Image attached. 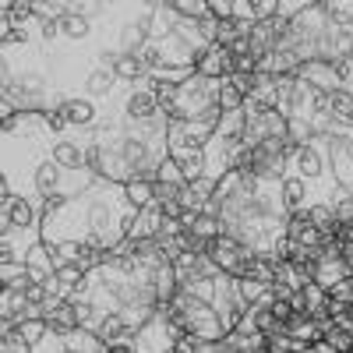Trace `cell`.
<instances>
[{"mask_svg": "<svg viewBox=\"0 0 353 353\" xmlns=\"http://www.w3.org/2000/svg\"><path fill=\"white\" fill-rule=\"evenodd\" d=\"M244 103H248V96L237 88V81L223 78L219 81V106H223V113H237V110H244Z\"/></svg>", "mask_w": 353, "mask_h": 353, "instance_id": "obj_8", "label": "cell"}, {"mask_svg": "<svg viewBox=\"0 0 353 353\" xmlns=\"http://www.w3.org/2000/svg\"><path fill=\"white\" fill-rule=\"evenodd\" d=\"M279 14V0H254V21H272Z\"/></svg>", "mask_w": 353, "mask_h": 353, "instance_id": "obj_15", "label": "cell"}, {"mask_svg": "<svg viewBox=\"0 0 353 353\" xmlns=\"http://www.w3.org/2000/svg\"><path fill=\"white\" fill-rule=\"evenodd\" d=\"M332 117L343 128H353V92L336 88V92H332Z\"/></svg>", "mask_w": 353, "mask_h": 353, "instance_id": "obj_10", "label": "cell"}, {"mask_svg": "<svg viewBox=\"0 0 353 353\" xmlns=\"http://www.w3.org/2000/svg\"><path fill=\"white\" fill-rule=\"evenodd\" d=\"M181 170H184V176H188V184L201 181V176H205V149L184 156V159H181Z\"/></svg>", "mask_w": 353, "mask_h": 353, "instance_id": "obj_13", "label": "cell"}, {"mask_svg": "<svg viewBox=\"0 0 353 353\" xmlns=\"http://www.w3.org/2000/svg\"><path fill=\"white\" fill-rule=\"evenodd\" d=\"M329 152H332L336 184L353 191V128H343L329 138Z\"/></svg>", "mask_w": 353, "mask_h": 353, "instance_id": "obj_1", "label": "cell"}, {"mask_svg": "<svg viewBox=\"0 0 353 353\" xmlns=\"http://www.w3.org/2000/svg\"><path fill=\"white\" fill-rule=\"evenodd\" d=\"M170 11L181 21L198 25L201 18H209V0H170Z\"/></svg>", "mask_w": 353, "mask_h": 353, "instance_id": "obj_7", "label": "cell"}, {"mask_svg": "<svg viewBox=\"0 0 353 353\" xmlns=\"http://www.w3.org/2000/svg\"><path fill=\"white\" fill-rule=\"evenodd\" d=\"M350 61H353V53H350Z\"/></svg>", "mask_w": 353, "mask_h": 353, "instance_id": "obj_19", "label": "cell"}, {"mask_svg": "<svg viewBox=\"0 0 353 353\" xmlns=\"http://www.w3.org/2000/svg\"><path fill=\"white\" fill-rule=\"evenodd\" d=\"M350 276H353V272L346 269L343 258H325V261L314 265V283H318L321 290H332L339 279H350Z\"/></svg>", "mask_w": 353, "mask_h": 353, "instance_id": "obj_4", "label": "cell"}, {"mask_svg": "<svg viewBox=\"0 0 353 353\" xmlns=\"http://www.w3.org/2000/svg\"><path fill=\"white\" fill-rule=\"evenodd\" d=\"M124 194H128V201L134 205V209L141 212V209H149V205H156V181H152V176L128 181V184H124Z\"/></svg>", "mask_w": 353, "mask_h": 353, "instance_id": "obj_5", "label": "cell"}, {"mask_svg": "<svg viewBox=\"0 0 353 353\" xmlns=\"http://www.w3.org/2000/svg\"><path fill=\"white\" fill-rule=\"evenodd\" d=\"M283 201H286L290 212H297V209H304V205H311V188L301 181V176L290 173L283 181Z\"/></svg>", "mask_w": 353, "mask_h": 353, "instance_id": "obj_6", "label": "cell"}, {"mask_svg": "<svg viewBox=\"0 0 353 353\" xmlns=\"http://www.w3.org/2000/svg\"><path fill=\"white\" fill-rule=\"evenodd\" d=\"M321 11L329 14L332 25L353 28V0H321Z\"/></svg>", "mask_w": 353, "mask_h": 353, "instance_id": "obj_9", "label": "cell"}, {"mask_svg": "<svg viewBox=\"0 0 353 353\" xmlns=\"http://www.w3.org/2000/svg\"><path fill=\"white\" fill-rule=\"evenodd\" d=\"M325 343H329L336 353H350V350H353V332H350V329H339V325H329Z\"/></svg>", "mask_w": 353, "mask_h": 353, "instance_id": "obj_14", "label": "cell"}, {"mask_svg": "<svg viewBox=\"0 0 353 353\" xmlns=\"http://www.w3.org/2000/svg\"><path fill=\"white\" fill-rule=\"evenodd\" d=\"M209 14L216 21H230L233 18V0H209Z\"/></svg>", "mask_w": 353, "mask_h": 353, "instance_id": "obj_17", "label": "cell"}, {"mask_svg": "<svg viewBox=\"0 0 353 353\" xmlns=\"http://www.w3.org/2000/svg\"><path fill=\"white\" fill-rule=\"evenodd\" d=\"M194 74H201V78H212V81L230 78V74H233V57H230V50H223L219 43L205 46V50L194 57Z\"/></svg>", "mask_w": 353, "mask_h": 353, "instance_id": "obj_2", "label": "cell"}, {"mask_svg": "<svg viewBox=\"0 0 353 353\" xmlns=\"http://www.w3.org/2000/svg\"><path fill=\"white\" fill-rule=\"evenodd\" d=\"M343 261H346V269L353 272V241H346V244H343Z\"/></svg>", "mask_w": 353, "mask_h": 353, "instance_id": "obj_18", "label": "cell"}, {"mask_svg": "<svg viewBox=\"0 0 353 353\" xmlns=\"http://www.w3.org/2000/svg\"><path fill=\"white\" fill-rule=\"evenodd\" d=\"M46 332H50V325H46L43 318H28V321H21V325H18V336H21L28 346H36Z\"/></svg>", "mask_w": 353, "mask_h": 353, "instance_id": "obj_12", "label": "cell"}, {"mask_svg": "<svg viewBox=\"0 0 353 353\" xmlns=\"http://www.w3.org/2000/svg\"><path fill=\"white\" fill-rule=\"evenodd\" d=\"M156 181H159V184H170V188H184V184H188V176H184L181 163L166 156V159H163V166L156 170Z\"/></svg>", "mask_w": 353, "mask_h": 353, "instance_id": "obj_11", "label": "cell"}, {"mask_svg": "<svg viewBox=\"0 0 353 353\" xmlns=\"http://www.w3.org/2000/svg\"><path fill=\"white\" fill-rule=\"evenodd\" d=\"M163 212H159V205H149V209H141L134 219H131V230H128V237L131 241H156L159 237V230H163Z\"/></svg>", "mask_w": 353, "mask_h": 353, "instance_id": "obj_3", "label": "cell"}, {"mask_svg": "<svg viewBox=\"0 0 353 353\" xmlns=\"http://www.w3.org/2000/svg\"><path fill=\"white\" fill-rule=\"evenodd\" d=\"M0 353H32V346L14 332V336H0Z\"/></svg>", "mask_w": 353, "mask_h": 353, "instance_id": "obj_16", "label": "cell"}]
</instances>
